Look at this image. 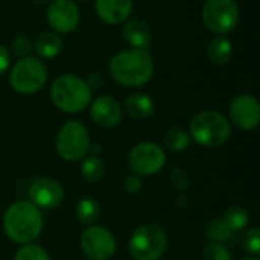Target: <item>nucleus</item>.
Returning a JSON list of instances; mask_svg holds the SVG:
<instances>
[{"instance_id": "obj_1", "label": "nucleus", "mask_w": 260, "mask_h": 260, "mask_svg": "<svg viewBox=\"0 0 260 260\" xmlns=\"http://www.w3.org/2000/svg\"><path fill=\"white\" fill-rule=\"evenodd\" d=\"M108 70L111 78L123 87H143L154 75V61L148 50L129 49L116 53Z\"/></svg>"}, {"instance_id": "obj_2", "label": "nucleus", "mask_w": 260, "mask_h": 260, "mask_svg": "<svg viewBox=\"0 0 260 260\" xmlns=\"http://www.w3.org/2000/svg\"><path fill=\"white\" fill-rule=\"evenodd\" d=\"M3 230L15 244H30L43 232V216L30 201H17L11 204L3 216Z\"/></svg>"}, {"instance_id": "obj_3", "label": "nucleus", "mask_w": 260, "mask_h": 260, "mask_svg": "<svg viewBox=\"0 0 260 260\" xmlns=\"http://www.w3.org/2000/svg\"><path fill=\"white\" fill-rule=\"evenodd\" d=\"M50 99L64 113H79L91 102V87L75 75H61L50 85Z\"/></svg>"}, {"instance_id": "obj_4", "label": "nucleus", "mask_w": 260, "mask_h": 260, "mask_svg": "<svg viewBox=\"0 0 260 260\" xmlns=\"http://www.w3.org/2000/svg\"><path fill=\"white\" fill-rule=\"evenodd\" d=\"M190 139L204 148H219L232 136L229 119L215 110H204L195 114L189 125Z\"/></svg>"}, {"instance_id": "obj_5", "label": "nucleus", "mask_w": 260, "mask_h": 260, "mask_svg": "<svg viewBox=\"0 0 260 260\" xmlns=\"http://www.w3.org/2000/svg\"><path fill=\"white\" fill-rule=\"evenodd\" d=\"M168 248L166 232L154 224L139 227L129 238L128 251L134 260L160 259Z\"/></svg>"}, {"instance_id": "obj_6", "label": "nucleus", "mask_w": 260, "mask_h": 260, "mask_svg": "<svg viewBox=\"0 0 260 260\" xmlns=\"http://www.w3.org/2000/svg\"><path fill=\"white\" fill-rule=\"evenodd\" d=\"M46 81L47 69L41 59L34 56L18 59L9 73V84L12 90L20 94H34L40 91Z\"/></svg>"}, {"instance_id": "obj_7", "label": "nucleus", "mask_w": 260, "mask_h": 260, "mask_svg": "<svg viewBox=\"0 0 260 260\" xmlns=\"http://www.w3.org/2000/svg\"><path fill=\"white\" fill-rule=\"evenodd\" d=\"M56 152L66 161H79L82 160L91 146L88 131L84 123L78 120L66 122L58 136H56Z\"/></svg>"}, {"instance_id": "obj_8", "label": "nucleus", "mask_w": 260, "mask_h": 260, "mask_svg": "<svg viewBox=\"0 0 260 260\" xmlns=\"http://www.w3.org/2000/svg\"><path fill=\"white\" fill-rule=\"evenodd\" d=\"M239 5L236 0H206L203 6V21L216 35L233 32L239 23Z\"/></svg>"}, {"instance_id": "obj_9", "label": "nucleus", "mask_w": 260, "mask_h": 260, "mask_svg": "<svg viewBox=\"0 0 260 260\" xmlns=\"http://www.w3.org/2000/svg\"><path fill=\"white\" fill-rule=\"evenodd\" d=\"M128 163L133 174L139 177L154 175L165 168L166 154L160 145L154 142H142L129 151Z\"/></svg>"}, {"instance_id": "obj_10", "label": "nucleus", "mask_w": 260, "mask_h": 260, "mask_svg": "<svg viewBox=\"0 0 260 260\" xmlns=\"http://www.w3.org/2000/svg\"><path fill=\"white\" fill-rule=\"evenodd\" d=\"M81 248L90 260H110L117 250V242L110 230L88 225L81 236Z\"/></svg>"}, {"instance_id": "obj_11", "label": "nucleus", "mask_w": 260, "mask_h": 260, "mask_svg": "<svg viewBox=\"0 0 260 260\" xmlns=\"http://www.w3.org/2000/svg\"><path fill=\"white\" fill-rule=\"evenodd\" d=\"M79 18V8L73 0H52L47 8V23L56 34L73 32Z\"/></svg>"}, {"instance_id": "obj_12", "label": "nucleus", "mask_w": 260, "mask_h": 260, "mask_svg": "<svg viewBox=\"0 0 260 260\" xmlns=\"http://www.w3.org/2000/svg\"><path fill=\"white\" fill-rule=\"evenodd\" d=\"M232 122L242 131H253L260 122V104L253 94L236 96L230 104Z\"/></svg>"}, {"instance_id": "obj_13", "label": "nucleus", "mask_w": 260, "mask_h": 260, "mask_svg": "<svg viewBox=\"0 0 260 260\" xmlns=\"http://www.w3.org/2000/svg\"><path fill=\"white\" fill-rule=\"evenodd\" d=\"M29 198L38 209H55L64 200V189L56 180L40 177L30 183Z\"/></svg>"}, {"instance_id": "obj_14", "label": "nucleus", "mask_w": 260, "mask_h": 260, "mask_svg": "<svg viewBox=\"0 0 260 260\" xmlns=\"http://www.w3.org/2000/svg\"><path fill=\"white\" fill-rule=\"evenodd\" d=\"M90 116H91V120L98 126L110 129L120 123L123 117V110L114 98L99 96L91 102Z\"/></svg>"}, {"instance_id": "obj_15", "label": "nucleus", "mask_w": 260, "mask_h": 260, "mask_svg": "<svg viewBox=\"0 0 260 260\" xmlns=\"http://www.w3.org/2000/svg\"><path fill=\"white\" fill-rule=\"evenodd\" d=\"M94 9L98 17L110 24H122L133 12V0H96Z\"/></svg>"}, {"instance_id": "obj_16", "label": "nucleus", "mask_w": 260, "mask_h": 260, "mask_svg": "<svg viewBox=\"0 0 260 260\" xmlns=\"http://www.w3.org/2000/svg\"><path fill=\"white\" fill-rule=\"evenodd\" d=\"M123 40L133 47L139 50H148L151 46V29L149 26L139 18L126 20L122 27Z\"/></svg>"}, {"instance_id": "obj_17", "label": "nucleus", "mask_w": 260, "mask_h": 260, "mask_svg": "<svg viewBox=\"0 0 260 260\" xmlns=\"http://www.w3.org/2000/svg\"><path fill=\"white\" fill-rule=\"evenodd\" d=\"M123 108L129 117L137 119V120L148 119L155 113V104H154L152 98L145 93H139V91L131 93L125 98Z\"/></svg>"}, {"instance_id": "obj_18", "label": "nucleus", "mask_w": 260, "mask_h": 260, "mask_svg": "<svg viewBox=\"0 0 260 260\" xmlns=\"http://www.w3.org/2000/svg\"><path fill=\"white\" fill-rule=\"evenodd\" d=\"M64 47V41L56 32H43L37 37L34 49L37 55L43 59H53L56 58Z\"/></svg>"}, {"instance_id": "obj_19", "label": "nucleus", "mask_w": 260, "mask_h": 260, "mask_svg": "<svg viewBox=\"0 0 260 260\" xmlns=\"http://www.w3.org/2000/svg\"><path fill=\"white\" fill-rule=\"evenodd\" d=\"M233 56V44L225 35H216L209 41L207 58L215 66H225Z\"/></svg>"}, {"instance_id": "obj_20", "label": "nucleus", "mask_w": 260, "mask_h": 260, "mask_svg": "<svg viewBox=\"0 0 260 260\" xmlns=\"http://www.w3.org/2000/svg\"><path fill=\"white\" fill-rule=\"evenodd\" d=\"M204 233H206V238L215 244H227V242H232L235 238V232L225 224L222 218H216L210 221L206 225Z\"/></svg>"}, {"instance_id": "obj_21", "label": "nucleus", "mask_w": 260, "mask_h": 260, "mask_svg": "<svg viewBox=\"0 0 260 260\" xmlns=\"http://www.w3.org/2000/svg\"><path fill=\"white\" fill-rule=\"evenodd\" d=\"M101 216V206L93 198H82L76 204V218L84 225L94 224Z\"/></svg>"}, {"instance_id": "obj_22", "label": "nucleus", "mask_w": 260, "mask_h": 260, "mask_svg": "<svg viewBox=\"0 0 260 260\" xmlns=\"http://www.w3.org/2000/svg\"><path fill=\"white\" fill-rule=\"evenodd\" d=\"M163 143L165 146L172 151V152H181L190 145V136L183 129V128H171L165 133L163 136Z\"/></svg>"}, {"instance_id": "obj_23", "label": "nucleus", "mask_w": 260, "mask_h": 260, "mask_svg": "<svg viewBox=\"0 0 260 260\" xmlns=\"http://www.w3.org/2000/svg\"><path fill=\"white\" fill-rule=\"evenodd\" d=\"M81 172H82V177L88 183H99L104 180V177L107 174V168H105V163L99 157L93 155L82 161Z\"/></svg>"}, {"instance_id": "obj_24", "label": "nucleus", "mask_w": 260, "mask_h": 260, "mask_svg": "<svg viewBox=\"0 0 260 260\" xmlns=\"http://www.w3.org/2000/svg\"><path fill=\"white\" fill-rule=\"evenodd\" d=\"M221 218L225 221V224L235 233L244 230L248 225V221H250L248 212L244 207H241V206H232V207H229Z\"/></svg>"}, {"instance_id": "obj_25", "label": "nucleus", "mask_w": 260, "mask_h": 260, "mask_svg": "<svg viewBox=\"0 0 260 260\" xmlns=\"http://www.w3.org/2000/svg\"><path fill=\"white\" fill-rule=\"evenodd\" d=\"M14 260H50L47 251L35 244H26L17 250Z\"/></svg>"}, {"instance_id": "obj_26", "label": "nucleus", "mask_w": 260, "mask_h": 260, "mask_svg": "<svg viewBox=\"0 0 260 260\" xmlns=\"http://www.w3.org/2000/svg\"><path fill=\"white\" fill-rule=\"evenodd\" d=\"M203 259L204 260H233L232 253L229 248L224 247V244H215L209 242L203 251Z\"/></svg>"}, {"instance_id": "obj_27", "label": "nucleus", "mask_w": 260, "mask_h": 260, "mask_svg": "<svg viewBox=\"0 0 260 260\" xmlns=\"http://www.w3.org/2000/svg\"><path fill=\"white\" fill-rule=\"evenodd\" d=\"M242 247L247 253L257 256L260 253V230L257 227L248 229L242 238Z\"/></svg>"}, {"instance_id": "obj_28", "label": "nucleus", "mask_w": 260, "mask_h": 260, "mask_svg": "<svg viewBox=\"0 0 260 260\" xmlns=\"http://www.w3.org/2000/svg\"><path fill=\"white\" fill-rule=\"evenodd\" d=\"M32 43L26 35H18L12 40V50L15 55H18L20 58H26L29 56L30 50H32Z\"/></svg>"}, {"instance_id": "obj_29", "label": "nucleus", "mask_w": 260, "mask_h": 260, "mask_svg": "<svg viewBox=\"0 0 260 260\" xmlns=\"http://www.w3.org/2000/svg\"><path fill=\"white\" fill-rule=\"evenodd\" d=\"M171 181H172L174 187H175L177 190H180V192L187 190L189 186H190L189 174H187L184 169H181V168H177V169L172 171V174H171Z\"/></svg>"}, {"instance_id": "obj_30", "label": "nucleus", "mask_w": 260, "mask_h": 260, "mask_svg": "<svg viewBox=\"0 0 260 260\" xmlns=\"http://www.w3.org/2000/svg\"><path fill=\"white\" fill-rule=\"evenodd\" d=\"M143 187V181H142V177L136 175V174H129L123 178V189L125 192L131 193V195H136L142 190Z\"/></svg>"}, {"instance_id": "obj_31", "label": "nucleus", "mask_w": 260, "mask_h": 260, "mask_svg": "<svg viewBox=\"0 0 260 260\" xmlns=\"http://www.w3.org/2000/svg\"><path fill=\"white\" fill-rule=\"evenodd\" d=\"M9 64H11V55H9V50L0 44V75L6 73L8 69H9Z\"/></svg>"}, {"instance_id": "obj_32", "label": "nucleus", "mask_w": 260, "mask_h": 260, "mask_svg": "<svg viewBox=\"0 0 260 260\" xmlns=\"http://www.w3.org/2000/svg\"><path fill=\"white\" fill-rule=\"evenodd\" d=\"M34 2H38V3H44V2H52V0H34Z\"/></svg>"}, {"instance_id": "obj_33", "label": "nucleus", "mask_w": 260, "mask_h": 260, "mask_svg": "<svg viewBox=\"0 0 260 260\" xmlns=\"http://www.w3.org/2000/svg\"><path fill=\"white\" fill-rule=\"evenodd\" d=\"M242 260H259L257 257H251V259H242Z\"/></svg>"}, {"instance_id": "obj_34", "label": "nucleus", "mask_w": 260, "mask_h": 260, "mask_svg": "<svg viewBox=\"0 0 260 260\" xmlns=\"http://www.w3.org/2000/svg\"><path fill=\"white\" fill-rule=\"evenodd\" d=\"M81 2H88V0H81Z\"/></svg>"}, {"instance_id": "obj_35", "label": "nucleus", "mask_w": 260, "mask_h": 260, "mask_svg": "<svg viewBox=\"0 0 260 260\" xmlns=\"http://www.w3.org/2000/svg\"><path fill=\"white\" fill-rule=\"evenodd\" d=\"M157 260H160V259H157Z\"/></svg>"}]
</instances>
